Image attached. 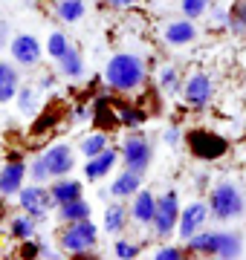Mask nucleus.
<instances>
[{
    "label": "nucleus",
    "mask_w": 246,
    "mask_h": 260,
    "mask_svg": "<svg viewBox=\"0 0 246 260\" xmlns=\"http://www.w3.org/2000/svg\"><path fill=\"white\" fill-rule=\"evenodd\" d=\"M18 203H20L23 211L32 214V217H38V220L47 217L49 208H55V200H52V194H49L47 182H32V185H23L18 191Z\"/></svg>",
    "instance_id": "4"
},
{
    "label": "nucleus",
    "mask_w": 246,
    "mask_h": 260,
    "mask_svg": "<svg viewBox=\"0 0 246 260\" xmlns=\"http://www.w3.org/2000/svg\"><path fill=\"white\" fill-rule=\"evenodd\" d=\"M189 148L194 150L197 159H218L226 153V139H220L214 133H206V130H191L189 133Z\"/></svg>",
    "instance_id": "8"
},
{
    "label": "nucleus",
    "mask_w": 246,
    "mask_h": 260,
    "mask_svg": "<svg viewBox=\"0 0 246 260\" xmlns=\"http://www.w3.org/2000/svg\"><path fill=\"white\" fill-rule=\"evenodd\" d=\"M119 156H122L119 150L104 148L102 153H96V156H90V159L84 162V177H87V179H102V177H107V174L116 168Z\"/></svg>",
    "instance_id": "14"
},
{
    "label": "nucleus",
    "mask_w": 246,
    "mask_h": 260,
    "mask_svg": "<svg viewBox=\"0 0 246 260\" xmlns=\"http://www.w3.org/2000/svg\"><path fill=\"white\" fill-rule=\"evenodd\" d=\"M55 12L64 23H76V20H81L87 15V6H84V0H58Z\"/></svg>",
    "instance_id": "22"
},
{
    "label": "nucleus",
    "mask_w": 246,
    "mask_h": 260,
    "mask_svg": "<svg viewBox=\"0 0 246 260\" xmlns=\"http://www.w3.org/2000/svg\"><path fill=\"white\" fill-rule=\"evenodd\" d=\"M9 52L15 58V64L35 67L41 61V41L35 35H15L9 41Z\"/></svg>",
    "instance_id": "9"
},
{
    "label": "nucleus",
    "mask_w": 246,
    "mask_h": 260,
    "mask_svg": "<svg viewBox=\"0 0 246 260\" xmlns=\"http://www.w3.org/2000/svg\"><path fill=\"white\" fill-rule=\"evenodd\" d=\"M18 110L23 113V116H32V113L38 110V93L35 90H18Z\"/></svg>",
    "instance_id": "28"
},
{
    "label": "nucleus",
    "mask_w": 246,
    "mask_h": 260,
    "mask_svg": "<svg viewBox=\"0 0 246 260\" xmlns=\"http://www.w3.org/2000/svg\"><path fill=\"white\" fill-rule=\"evenodd\" d=\"M208 208H211L214 220L229 223V220H237L246 211V197L232 179H220L218 185L211 188V194H208Z\"/></svg>",
    "instance_id": "2"
},
{
    "label": "nucleus",
    "mask_w": 246,
    "mask_h": 260,
    "mask_svg": "<svg viewBox=\"0 0 246 260\" xmlns=\"http://www.w3.org/2000/svg\"><path fill=\"white\" fill-rule=\"evenodd\" d=\"M58 73L64 75V78H81L84 75V58L78 49H67L64 55L58 58Z\"/></svg>",
    "instance_id": "19"
},
{
    "label": "nucleus",
    "mask_w": 246,
    "mask_h": 260,
    "mask_svg": "<svg viewBox=\"0 0 246 260\" xmlns=\"http://www.w3.org/2000/svg\"><path fill=\"white\" fill-rule=\"evenodd\" d=\"M20 84V73L12 64L0 61V87H18Z\"/></svg>",
    "instance_id": "32"
},
{
    "label": "nucleus",
    "mask_w": 246,
    "mask_h": 260,
    "mask_svg": "<svg viewBox=\"0 0 246 260\" xmlns=\"http://www.w3.org/2000/svg\"><path fill=\"white\" fill-rule=\"evenodd\" d=\"M113 254L116 257H122V260H133L136 254H139V246H136V243H128V240H116Z\"/></svg>",
    "instance_id": "33"
},
{
    "label": "nucleus",
    "mask_w": 246,
    "mask_h": 260,
    "mask_svg": "<svg viewBox=\"0 0 246 260\" xmlns=\"http://www.w3.org/2000/svg\"><path fill=\"white\" fill-rule=\"evenodd\" d=\"M29 179H32V182H47V179H52V174H49L44 153L32 159V165H29Z\"/></svg>",
    "instance_id": "30"
},
{
    "label": "nucleus",
    "mask_w": 246,
    "mask_h": 260,
    "mask_svg": "<svg viewBox=\"0 0 246 260\" xmlns=\"http://www.w3.org/2000/svg\"><path fill=\"white\" fill-rule=\"evenodd\" d=\"M128 208H125L122 203H110L107 208H104V232L110 234H119L125 232V223H128Z\"/></svg>",
    "instance_id": "20"
},
{
    "label": "nucleus",
    "mask_w": 246,
    "mask_h": 260,
    "mask_svg": "<svg viewBox=\"0 0 246 260\" xmlns=\"http://www.w3.org/2000/svg\"><path fill=\"white\" fill-rule=\"evenodd\" d=\"M122 162L125 168H131V171H136V174H145L148 171V165H151V156H153V148L151 142L145 139V136H139V133H133V136H128L122 145Z\"/></svg>",
    "instance_id": "6"
},
{
    "label": "nucleus",
    "mask_w": 246,
    "mask_h": 260,
    "mask_svg": "<svg viewBox=\"0 0 246 260\" xmlns=\"http://www.w3.org/2000/svg\"><path fill=\"white\" fill-rule=\"evenodd\" d=\"M160 87L165 93H180V70H177V67H162Z\"/></svg>",
    "instance_id": "27"
},
{
    "label": "nucleus",
    "mask_w": 246,
    "mask_h": 260,
    "mask_svg": "<svg viewBox=\"0 0 246 260\" xmlns=\"http://www.w3.org/2000/svg\"><path fill=\"white\" fill-rule=\"evenodd\" d=\"M104 148H107V133H93V136L81 139V153H84L87 159L96 156V153H102Z\"/></svg>",
    "instance_id": "26"
},
{
    "label": "nucleus",
    "mask_w": 246,
    "mask_h": 260,
    "mask_svg": "<svg viewBox=\"0 0 246 260\" xmlns=\"http://www.w3.org/2000/svg\"><path fill=\"white\" fill-rule=\"evenodd\" d=\"M73 113H76V116H73L76 121H84V119H87V110H84V107H76Z\"/></svg>",
    "instance_id": "39"
},
{
    "label": "nucleus",
    "mask_w": 246,
    "mask_h": 260,
    "mask_svg": "<svg viewBox=\"0 0 246 260\" xmlns=\"http://www.w3.org/2000/svg\"><path fill=\"white\" fill-rule=\"evenodd\" d=\"M211 95H214V84H211V75H206V73H194L189 81L182 84V99H186V104L197 107V110H203L211 102Z\"/></svg>",
    "instance_id": "7"
},
{
    "label": "nucleus",
    "mask_w": 246,
    "mask_h": 260,
    "mask_svg": "<svg viewBox=\"0 0 246 260\" xmlns=\"http://www.w3.org/2000/svg\"><path fill=\"white\" fill-rule=\"evenodd\" d=\"M29 174L26 162H20V159H9L6 165L0 168V194L3 197H12L18 194L20 188H23V177Z\"/></svg>",
    "instance_id": "11"
},
{
    "label": "nucleus",
    "mask_w": 246,
    "mask_h": 260,
    "mask_svg": "<svg viewBox=\"0 0 246 260\" xmlns=\"http://www.w3.org/2000/svg\"><path fill=\"white\" fill-rule=\"evenodd\" d=\"M9 23H6V20H0V49H6L9 47Z\"/></svg>",
    "instance_id": "36"
},
{
    "label": "nucleus",
    "mask_w": 246,
    "mask_h": 260,
    "mask_svg": "<svg viewBox=\"0 0 246 260\" xmlns=\"http://www.w3.org/2000/svg\"><path fill=\"white\" fill-rule=\"evenodd\" d=\"M177 225H180V197L174 194V191H165L157 200V214H153L151 229L157 237H168Z\"/></svg>",
    "instance_id": "5"
},
{
    "label": "nucleus",
    "mask_w": 246,
    "mask_h": 260,
    "mask_svg": "<svg viewBox=\"0 0 246 260\" xmlns=\"http://www.w3.org/2000/svg\"><path fill=\"white\" fill-rule=\"evenodd\" d=\"M180 257H182L180 246H165V249L157 251V260H180Z\"/></svg>",
    "instance_id": "34"
},
{
    "label": "nucleus",
    "mask_w": 246,
    "mask_h": 260,
    "mask_svg": "<svg viewBox=\"0 0 246 260\" xmlns=\"http://www.w3.org/2000/svg\"><path fill=\"white\" fill-rule=\"evenodd\" d=\"M104 81L119 93H133L145 84V64L133 52H119L104 67Z\"/></svg>",
    "instance_id": "1"
},
{
    "label": "nucleus",
    "mask_w": 246,
    "mask_h": 260,
    "mask_svg": "<svg viewBox=\"0 0 246 260\" xmlns=\"http://www.w3.org/2000/svg\"><path fill=\"white\" fill-rule=\"evenodd\" d=\"M119 121H122V124H128V127H136V124H142V121H145V113L125 104V107H119Z\"/></svg>",
    "instance_id": "31"
},
{
    "label": "nucleus",
    "mask_w": 246,
    "mask_h": 260,
    "mask_svg": "<svg viewBox=\"0 0 246 260\" xmlns=\"http://www.w3.org/2000/svg\"><path fill=\"white\" fill-rule=\"evenodd\" d=\"M162 41L168 47H186L191 41H197V26L191 23V18H182V20H168L162 26Z\"/></svg>",
    "instance_id": "12"
},
{
    "label": "nucleus",
    "mask_w": 246,
    "mask_h": 260,
    "mask_svg": "<svg viewBox=\"0 0 246 260\" xmlns=\"http://www.w3.org/2000/svg\"><path fill=\"white\" fill-rule=\"evenodd\" d=\"M240 251H243L240 234H235V232H214V254H211V257L232 260V257H240Z\"/></svg>",
    "instance_id": "15"
},
{
    "label": "nucleus",
    "mask_w": 246,
    "mask_h": 260,
    "mask_svg": "<svg viewBox=\"0 0 246 260\" xmlns=\"http://www.w3.org/2000/svg\"><path fill=\"white\" fill-rule=\"evenodd\" d=\"M226 26L232 29L235 35H243V32H246V0H235V3H232Z\"/></svg>",
    "instance_id": "24"
},
{
    "label": "nucleus",
    "mask_w": 246,
    "mask_h": 260,
    "mask_svg": "<svg viewBox=\"0 0 246 260\" xmlns=\"http://www.w3.org/2000/svg\"><path fill=\"white\" fill-rule=\"evenodd\" d=\"M58 217L61 223H78V220H90V205L84 200H73V203H64L58 205Z\"/></svg>",
    "instance_id": "21"
},
{
    "label": "nucleus",
    "mask_w": 246,
    "mask_h": 260,
    "mask_svg": "<svg viewBox=\"0 0 246 260\" xmlns=\"http://www.w3.org/2000/svg\"><path fill=\"white\" fill-rule=\"evenodd\" d=\"M41 90H49V87H52V84H55V75H49V73H44L41 75Z\"/></svg>",
    "instance_id": "38"
},
{
    "label": "nucleus",
    "mask_w": 246,
    "mask_h": 260,
    "mask_svg": "<svg viewBox=\"0 0 246 260\" xmlns=\"http://www.w3.org/2000/svg\"><path fill=\"white\" fill-rule=\"evenodd\" d=\"M208 217H211L208 203H191V205H186V208L180 211V237H182V240L194 237V234L206 225Z\"/></svg>",
    "instance_id": "10"
},
{
    "label": "nucleus",
    "mask_w": 246,
    "mask_h": 260,
    "mask_svg": "<svg viewBox=\"0 0 246 260\" xmlns=\"http://www.w3.org/2000/svg\"><path fill=\"white\" fill-rule=\"evenodd\" d=\"M162 139H165L168 148H177V145H180V127H168L165 133H162Z\"/></svg>",
    "instance_id": "35"
},
{
    "label": "nucleus",
    "mask_w": 246,
    "mask_h": 260,
    "mask_svg": "<svg viewBox=\"0 0 246 260\" xmlns=\"http://www.w3.org/2000/svg\"><path fill=\"white\" fill-rule=\"evenodd\" d=\"M49 194H52L55 205L73 203V200H81V182H76V179H67V177H58V179H52Z\"/></svg>",
    "instance_id": "17"
},
{
    "label": "nucleus",
    "mask_w": 246,
    "mask_h": 260,
    "mask_svg": "<svg viewBox=\"0 0 246 260\" xmlns=\"http://www.w3.org/2000/svg\"><path fill=\"white\" fill-rule=\"evenodd\" d=\"M67 49H70V41H67L64 32H52V35L47 38V52H49L52 58H55V61H58L61 55H64Z\"/></svg>",
    "instance_id": "29"
},
{
    "label": "nucleus",
    "mask_w": 246,
    "mask_h": 260,
    "mask_svg": "<svg viewBox=\"0 0 246 260\" xmlns=\"http://www.w3.org/2000/svg\"><path fill=\"white\" fill-rule=\"evenodd\" d=\"M153 214H157V197H153L151 191H136V200H133V205H131V217L139 225H151Z\"/></svg>",
    "instance_id": "16"
},
{
    "label": "nucleus",
    "mask_w": 246,
    "mask_h": 260,
    "mask_svg": "<svg viewBox=\"0 0 246 260\" xmlns=\"http://www.w3.org/2000/svg\"><path fill=\"white\" fill-rule=\"evenodd\" d=\"M180 9H182L186 18L197 20V18H203V15L211 9V0H180Z\"/></svg>",
    "instance_id": "25"
},
{
    "label": "nucleus",
    "mask_w": 246,
    "mask_h": 260,
    "mask_svg": "<svg viewBox=\"0 0 246 260\" xmlns=\"http://www.w3.org/2000/svg\"><path fill=\"white\" fill-rule=\"evenodd\" d=\"M99 240V229H96L90 220H78V223H67V229L61 232V249L73 251V254H81V251H90Z\"/></svg>",
    "instance_id": "3"
},
{
    "label": "nucleus",
    "mask_w": 246,
    "mask_h": 260,
    "mask_svg": "<svg viewBox=\"0 0 246 260\" xmlns=\"http://www.w3.org/2000/svg\"><path fill=\"white\" fill-rule=\"evenodd\" d=\"M44 159H47V168H49V174H52V179L67 177V174L73 171V165H76L70 145H52V148L44 153Z\"/></svg>",
    "instance_id": "13"
},
{
    "label": "nucleus",
    "mask_w": 246,
    "mask_h": 260,
    "mask_svg": "<svg viewBox=\"0 0 246 260\" xmlns=\"http://www.w3.org/2000/svg\"><path fill=\"white\" fill-rule=\"evenodd\" d=\"M35 223H38V217H32V214H20L9 223V232L18 237V240H32V234H35Z\"/></svg>",
    "instance_id": "23"
},
{
    "label": "nucleus",
    "mask_w": 246,
    "mask_h": 260,
    "mask_svg": "<svg viewBox=\"0 0 246 260\" xmlns=\"http://www.w3.org/2000/svg\"><path fill=\"white\" fill-rule=\"evenodd\" d=\"M107 6H113V9H128V6H133L136 0H104Z\"/></svg>",
    "instance_id": "37"
},
{
    "label": "nucleus",
    "mask_w": 246,
    "mask_h": 260,
    "mask_svg": "<svg viewBox=\"0 0 246 260\" xmlns=\"http://www.w3.org/2000/svg\"><path fill=\"white\" fill-rule=\"evenodd\" d=\"M139 179H142V174H136V171H131V168H125L122 174L113 179V185H110V194H113L116 200L133 197L136 191H139Z\"/></svg>",
    "instance_id": "18"
}]
</instances>
